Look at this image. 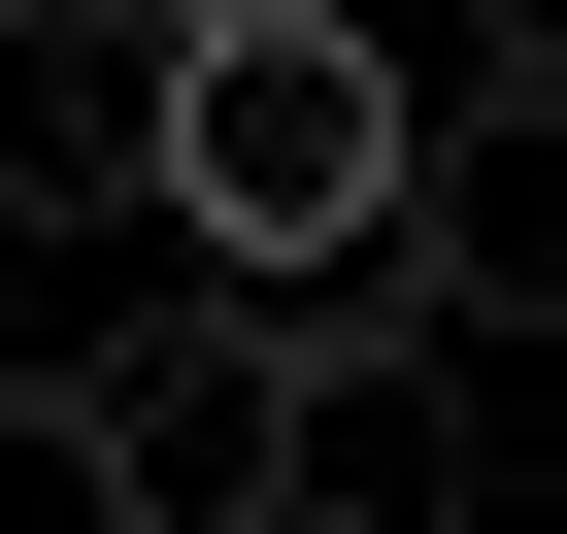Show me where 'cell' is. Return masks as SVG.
Listing matches in <instances>:
<instances>
[{
	"label": "cell",
	"instance_id": "obj_4",
	"mask_svg": "<svg viewBox=\"0 0 567 534\" xmlns=\"http://www.w3.org/2000/svg\"><path fill=\"white\" fill-rule=\"evenodd\" d=\"M167 167V0H0V234H134Z\"/></svg>",
	"mask_w": 567,
	"mask_h": 534
},
{
	"label": "cell",
	"instance_id": "obj_3",
	"mask_svg": "<svg viewBox=\"0 0 567 534\" xmlns=\"http://www.w3.org/2000/svg\"><path fill=\"white\" fill-rule=\"evenodd\" d=\"M401 301H467V335H567V68H501V101H434L401 134Z\"/></svg>",
	"mask_w": 567,
	"mask_h": 534
},
{
	"label": "cell",
	"instance_id": "obj_5",
	"mask_svg": "<svg viewBox=\"0 0 567 534\" xmlns=\"http://www.w3.org/2000/svg\"><path fill=\"white\" fill-rule=\"evenodd\" d=\"M501 68H567V0H501Z\"/></svg>",
	"mask_w": 567,
	"mask_h": 534
},
{
	"label": "cell",
	"instance_id": "obj_2",
	"mask_svg": "<svg viewBox=\"0 0 567 534\" xmlns=\"http://www.w3.org/2000/svg\"><path fill=\"white\" fill-rule=\"evenodd\" d=\"M68 468H101V534H267L301 501V301L167 234V301L68 368Z\"/></svg>",
	"mask_w": 567,
	"mask_h": 534
},
{
	"label": "cell",
	"instance_id": "obj_1",
	"mask_svg": "<svg viewBox=\"0 0 567 534\" xmlns=\"http://www.w3.org/2000/svg\"><path fill=\"white\" fill-rule=\"evenodd\" d=\"M401 134H434L401 0H167V167H134V234L267 267V301H334V267L401 234Z\"/></svg>",
	"mask_w": 567,
	"mask_h": 534
}]
</instances>
